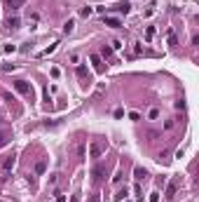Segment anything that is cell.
Masks as SVG:
<instances>
[{
  "instance_id": "4",
  "label": "cell",
  "mask_w": 199,
  "mask_h": 202,
  "mask_svg": "<svg viewBox=\"0 0 199 202\" xmlns=\"http://www.w3.org/2000/svg\"><path fill=\"white\" fill-rule=\"evenodd\" d=\"M108 172H110V165L108 162H101V165H96V167L91 169V176H94V183H101L106 176H108Z\"/></svg>"
},
{
  "instance_id": "24",
  "label": "cell",
  "mask_w": 199,
  "mask_h": 202,
  "mask_svg": "<svg viewBox=\"0 0 199 202\" xmlns=\"http://www.w3.org/2000/svg\"><path fill=\"white\" fill-rule=\"evenodd\" d=\"M80 14H82V17H89V14H91V7H82Z\"/></svg>"
},
{
  "instance_id": "29",
  "label": "cell",
  "mask_w": 199,
  "mask_h": 202,
  "mask_svg": "<svg viewBox=\"0 0 199 202\" xmlns=\"http://www.w3.org/2000/svg\"><path fill=\"white\" fill-rule=\"evenodd\" d=\"M0 122H2V115H0Z\"/></svg>"
},
{
  "instance_id": "15",
  "label": "cell",
  "mask_w": 199,
  "mask_h": 202,
  "mask_svg": "<svg viewBox=\"0 0 199 202\" xmlns=\"http://www.w3.org/2000/svg\"><path fill=\"white\" fill-rule=\"evenodd\" d=\"M73 28H75V21H73V19H68V21L64 24V33H73Z\"/></svg>"
},
{
  "instance_id": "7",
  "label": "cell",
  "mask_w": 199,
  "mask_h": 202,
  "mask_svg": "<svg viewBox=\"0 0 199 202\" xmlns=\"http://www.w3.org/2000/svg\"><path fill=\"white\" fill-rule=\"evenodd\" d=\"M14 162H17L14 153H9V155H5V158L0 160V169H2V172H9V169L14 167Z\"/></svg>"
},
{
  "instance_id": "1",
  "label": "cell",
  "mask_w": 199,
  "mask_h": 202,
  "mask_svg": "<svg viewBox=\"0 0 199 202\" xmlns=\"http://www.w3.org/2000/svg\"><path fill=\"white\" fill-rule=\"evenodd\" d=\"M68 150H70V155L75 160H84V155H87V139H84V134H82V132H77L70 139Z\"/></svg>"
},
{
  "instance_id": "13",
  "label": "cell",
  "mask_w": 199,
  "mask_h": 202,
  "mask_svg": "<svg viewBox=\"0 0 199 202\" xmlns=\"http://www.w3.org/2000/svg\"><path fill=\"white\" fill-rule=\"evenodd\" d=\"M103 56H106V59H110L113 63H117V59L113 56V50H110V47H103Z\"/></svg>"
},
{
  "instance_id": "10",
  "label": "cell",
  "mask_w": 199,
  "mask_h": 202,
  "mask_svg": "<svg viewBox=\"0 0 199 202\" xmlns=\"http://www.w3.org/2000/svg\"><path fill=\"white\" fill-rule=\"evenodd\" d=\"M5 2H7V7L14 9V12H17V9H21L24 5H26V0H5Z\"/></svg>"
},
{
  "instance_id": "25",
  "label": "cell",
  "mask_w": 199,
  "mask_h": 202,
  "mask_svg": "<svg viewBox=\"0 0 199 202\" xmlns=\"http://www.w3.org/2000/svg\"><path fill=\"white\" fill-rule=\"evenodd\" d=\"M169 45H171V47H176V45H178V40H176V35H169Z\"/></svg>"
},
{
  "instance_id": "8",
  "label": "cell",
  "mask_w": 199,
  "mask_h": 202,
  "mask_svg": "<svg viewBox=\"0 0 199 202\" xmlns=\"http://www.w3.org/2000/svg\"><path fill=\"white\" fill-rule=\"evenodd\" d=\"M89 61L94 63V70H96V73H103V70H106V66H103V61H101V56H99V54H91V56H89Z\"/></svg>"
},
{
  "instance_id": "22",
  "label": "cell",
  "mask_w": 199,
  "mask_h": 202,
  "mask_svg": "<svg viewBox=\"0 0 199 202\" xmlns=\"http://www.w3.org/2000/svg\"><path fill=\"white\" fill-rule=\"evenodd\" d=\"M124 195H127V186H124V190H119V193L115 195V200H117V202H122V197H124Z\"/></svg>"
},
{
  "instance_id": "28",
  "label": "cell",
  "mask_w": 199,
  "mask_h": 202,
  "mask_svg": "<svg viewBox=\"0 0 199 202\" xmlns=\"http://www.w3.org/2000/svg\"><path fill=\"white\" fill-rule=\"evenodd\" d=\"M56 202H66V195H61V193H56Z\"/></svg>"
},
{
  "instance_id": "21",
  "label": "cell",
  "mask_w": 199,
  "mask_h": 202,
  "mask_svg": "<svg viewBox=\"0 0 199 202\" xmlns=\"http://www.w3.org/2000/svg\"><path fill=\"white\" fill-rule=\"evenodd\" d=\"M145 136H148V139L152 141V139H157V136H159V132H155V129H150V132H145Z\"/></svg>"
},
{
  "instance_id": "12",
  "label": "cell",
  "mask_w": 199,
  "mask_h": 202,
  "mask_svg": "<svg viewBox=\"0 0 199 202\" xmlns=\"http://www.w3.org/2000/svg\"><path fill=\"white\" fill-rule=\"evenodd\" d=\"M7 26L9 28H19V26H21V19H19V17H9L7 19Z\"/></svg>"
},
{
  "instance_id": "9",
  "label": "cell",
  "mask_w": 199,
  "mask_h": 202,
  "mask_svg": "<svg viewBox=\"0 0 199 202\" xmlns=\"http://www.w3.org/2000/svg\"><path fill=\"white\" fill-rule=\"evenodd\" d=\"M103 24H106V26H113V28H119V26H122V21H119L117 17H103Z\"/></svg>"
},
{
  "instance_id": "2",
  "label": "cell",
  "mask_w": 199,
  "mask_h": 202,
  "mask_svg": "<svg viewBox=\"0 0 199 202\" xmlns=\"http://www.w3.org/2000/svg\"><path fill=\"white\" fill-rule=\"evenodd\" d=\"M106 150H108V141L106 139H94L89 143V158H94V160H99L101 155H103V153H106Z\"/></svg>"
},
{
  "instance_id": "5",
  "label": "cell",
  "mask_w": 199,
  "mask_h": 202,
  "mask_svg": "<svg viewBox=\"0 0 199 202\" xmlns=\"http://www.w3.org/2000/svg\"><path fill=\"white\" fill-rule=\"evenodd\" d=\"M75 73H77V80H80V87L89 89L91 87V75H89V70H87V66H77Z\"/></svg>"
},
{
  "instance_id": "20",
  "label": "cell",
  "mask_w": 199,
  "mask_h": 202,
  "mask_svg": "<svg viewBox=\"0 0 199 202\" xmlns=\"http://www.w3.org/2000/svg\"><path fill=\"white\" fill-rule=\"evenodd\" d=\"M148 118H150V120H157V118H159V111H157V108H152V111L148 113Z\"/></svg>"
},
{
  "instance_id": "27",
  "label": "cell",
  "mask_w": 199,
  "mask_h": 202,
  "mask_svg": "<svg viewBox=\"0 0 199 202\" xmlns=\"http://www.w3.org/2000/svg\"><path fill=\"white\" fill-rule=\"evenodd\" d=\"M119 47H124V45L119 43V40H113V50H119Z\"/></svg>"
},
{
  "instance_id": "26",
  "label": "cell",
  "mask_w": 199,
  "mask_h": 202,
  "mask_svg": "<svg viewBox=\"0 0 199 202\" xmlns=\"http://www.w3.org/2000/svg\"><path fill=\"white\" fill-rule=\"evenodd\" d=\"M134 52H136V54H143V47H141V43L134 45Z\"/></svg>"
},
{
  "instance_id": "6",
  "label": "cell",
  "mask_w": 199,
  "mask_h": 202,
  "mask_svg": "<svg viewBox=\"0 0 199 202\" xmlns=\"http://www.w3.org/2000/svg\"><path fill=\"white\" fill-rule=\"evenodd\" d=\"M178 186H181V176H173V179H171V183L166 186V200H171L173 195H176Z\"/></svg>"
},
{
  "instance_id": "23",
  "label": "cell",
  "mask_w": 199,
  "mask_h": 202,
  "mask_svg": "<svg viewBox=\"0 0 199 202\" xmlns=\"http://www.w3.org/2000/svg\"><path fill=\"white\" fill-rule=\"evenodd\" d=\"M148 202H159V193H157V190L150 193V200H148Z\"/></svg>"
},
{
  "instance_id": "17",
  "label": "cell",
  "mask_w": 199,
  "mask_h": 202,
  "mask_svg": "<svg viewBox=\"0 0 199 202\" xmlns=\"http://www.w3.org/2000/svg\"><path fill=\"white\" fill-rule=\"evenodd\" d=\"M7 141H9V132H0V148H2Z\"/></svg>"
},
{
  "instance_id": "18",
  "label": "cell",
  "mask_w": 199,
  "mask_h": 202,
  "mask_svg": "<svg viewBox=\"0 0 199 202\" xmlns=\"http://www.w3.org/2000/svg\"><path fill=\"white\" fill-rule=\"evenodd\" d=\"M173 127H176V118H171V120L164 122V129H173Z\"/></svg>"
},
{
  "instance_id": "3",
  "label": "cell",
  "mask_w": 199,
  "mask_h": 202,
  "mask_svg": "<svg viewBox=\"0 0 199 202\" xmlns=\"http://www.w3.org/2000/svg\"><path fill=\"white\" fill-rule=\"evenodd\" d=\"M14 89H17L19 94H24L28 101H35V89H33V85L28 80H17L14 82Z\"/></svg>"
},
{
  "instance_id": "11",
  "label": "cell",
  "mask_w": 199,
  "mask_h": 202,
  "mask_svg": "<svg viewBox=\"0 0 199 202\" xmlns=\"http://www.w3.org/2000/svg\"><path fill=\"white\" fill-rule=\"evenodd\" d=\"M145 176H148V172H145L143 167H136L134 169V179H136V181H145Z\"/></svg>"
},
{
  "instance_id": "14",
  "label": "cell",
  "mask_w": 199,
  "mask_h": 202,
  "mask_svg": "<svg viewBox=\"0 0 199 202\" xmlns=\"http://www.w3.org/2000/svg\"><path fill=\"white\" fill-rule=\"evenodd\" d=\"M45 169H47V162H45V160H40V162L35 165V174H45Z\"/></svg>"
},
{
  "instance_id": "19",
  "label": "cell",
  "mask_w": 199,
  "mask_h": 202,
  "mask_svg": "<svg viewBox=\"0 0 199 202\" xmlns=\"http://www.w3.org/2000/svg\"><path fill=\"white\" fill-rule=\"evenodd\" d=\"M152 38H155V28L150 26L148 31H145V40H152Z\"/></svg>"
},
{
  "instance_id": "16",
  "label": "cell",
  "mask_w": 199,
  "mask_h": 202,
  "mask_svg": "<svg viewBox=\"0 0 199 202\" xmlns=\"http://www.w3.org/2000/svg\"><path fill=\"white\" fill-rule=\"evenodd\" d=\"M56 45H59V43H54V45H49L47 50H42V52H40V56H49V54H52V52L56 50Z\"/></svg>"
}]
</instances>
